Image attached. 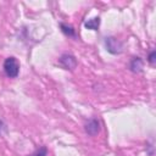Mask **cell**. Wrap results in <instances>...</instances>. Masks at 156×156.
Segmentation results:
<instances>
[{"label": "cell", "mask_w": 156, "mask_h": 156, "mask_svg": "<svg viewBox=\"0 0 156 156\" xmlns=\"http://www.w3.org/2000/svg\"><path fill=\"white\" fill-rule=\"evenodd\" d=\"M2 69L4 73L9 78H17L20 74V62L15 56H9L5 58L2 63Z\"/></svg>", "instance_id": "1"}, {"label": "cell", "mask_w": 156, "mask_h": 156, "mask_svg": "<svg viewBox=\"0 0 156 156\" xmlns=\"http://www.w3.org/2000/svg\"><path fill=\"white\" fill-rule=\"evenodd\" d=\"M101 130V123L98 118L91 117L88 121H85L84 123V132L89 135V136H95L100 133Z\"/></svg>", "instance_id": "4"}, {"label": "cell", "mask_w": 156, "mask_h": 156, "mask_svg": "<svg viewBox=\"0 0 156 156\" xmlns=\"http://www.w3.org/2000/svg\"><path fill=\"white\" fill-rule=\"evenodd\" d=\"M100 23H101V20L99 16H95L93 18H89L84 22V27L87 29H90V30H98L100 28Z\"/></svg>", "instance_id": "7"}, {"label": "cell", "mask_w": 156, "mask_h": 156, "mask_svg": "<svg viewBox=\"0 0 156 156\" xmlns=\"http://www.w3.org/2000/svg\"><path fill=\"white\" fill-rule=\"evenodd\" d=\"M147 62L150 63V65H155V62H156V51L155 50H151L150 52H149V55H147Z\"/></svg>", "instance_id": "9"}, {"label": "cell", "mask_w": 156, "mask_h": 156, "mask_svg": "<svg viewBox=\"0 0 156 156\" xmlns=\"http://www.w3.org/2000/svg\"><path fill=\"white\" fill-rule=\"evenodd\" d=\"M143 67H144V61L139 56L132 57L130 61H129V63H128V68L133 73H140L143 71Z\"/></svg>", "instance_id": "5"}, {"label": "cell", "mask_w": 156, "mask_h": 156, "mask_svg": "<svg viewBox=\"0 0 156 156\" xmlns=\"http://www.w3.org/2000/svg\"><path fill=\"white\" fill-rule=\"evenodd\" d=\"M7 132V126H6V123L2 121V119H0V135H2L4 133H6Z\"/></svg>", "instance_id": "10"}, {"label": "cell", "mask_w": 156, "mask_h": 156, "mask_svg": "<svg viewBox=\"0 0 156 156\" xmlns=\"http://www.w3.org/2000/svg\"><path fill=\"white\" fill-rule=\"evenodd\" d=\"M57 65L61 68L66 69V71H72V69H74L77 67L78 61H77V58H76V56L73 54H71V52H63L58 57Z\"/></svg>", "instance_id": "3"}, {"label": "cell", "mask_w": 156, "mask_h": 156, "mask_svg": "<svg viewBox=\"0 0 156 156\" xmlns=\"http://www.w3.org/2000/svg\"><path fill=\"white\" fill-rule=\"evenodd\" d=\"M104 45L108 54L111 55H119L123 52V43L117 39L116 37H105L104 38Z\"/></svg>", "instance_id": "2"}, {"label": "cell", "mask_w": 156, "mask_h": 156, "mask_svg": "<svg viewBox=\"0 0 156 156\" xmlns=\"http://www.w3.org/2000/svg\"><path fill=\"white\" fill-rule=\"evenodd\" d=\"M60 29L62 32L63 35L68 37V38H73V39H77V33H76V29L73 28V26L68 24V23H63L61 22L60 23Z\"/></svg>", "instance_id": "6"}, {"label": "cell", "mask_w": 156, "mask_h": 156, "mask_svg": "<svg viewBox=\"0 0 156 156\" xmlns=\"http://www.w3.org/2000/svg\"><path fill=\"white\" fill-rule=\"evenodd\" d=\"M28 156H48V147L46 146H40Z\"/></svg>", "instance_id": "8"}]
</instances>
